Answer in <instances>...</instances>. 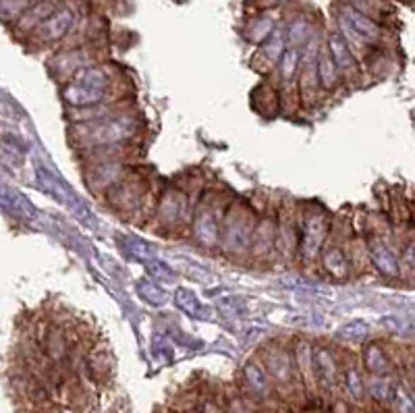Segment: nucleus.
<instances>
[{
    "label": "nucleus",
    "mask_w": 415,
    "mask_h": 413,
    "mask_svg": "<svg viewBox=\"0 0 415 413\" xmlns=\"http://www.w3.org/2000/svg\"><path fill=\"white\" fill-rule=\"evenodd\" d=\"M243 380H245L247 390L257 399H268L272 395V382H270L272 378L268 370L257 361H247L243 366Z\"/></svg>",
    "instance_id": "nucleus-12"
},
{
    "label": "nucleus",
    "mask_w": 415,
    "mask_h": 413,
    "mask_svg": "<svg viewBox=\"0 0 415 413\" xmlns=\"http://www.w3.org/2000/svg\"><path fill=\"white\" fill-rule=\"evenodd\" d=\"M392 405L397 413H415V395L405 384H394Z\"/></svg>",
    "instance_id": "nucleus-24"
},
{
    "label": "nucleus",
    "mask_w": 415,
    "mask_h": 413,
    "mask_svg": "<svg viewBox=\"0 0 415 413\" xmlns=\"http://www.w3.org/2000/svg\"><path fill=\"white\" fill-rule=\"evenodd\" d=\"M129 254L133 255V257H137V260H150L152 262V248L150 245H146L144 241H139V239H129Z\"/></svg>",
    "instance_id": "nucleus-32"
},
{
    "label": "nucleus",
    "mask_w": 415,
    "mask_h": 413,
    "mask_svg": "<svg viewBox=\"0 0 415 413\" xmlns=\"http://www.w3.org/2000/svg\"><path fill=\"white\" fill-rule=\"evenodd\" d=\"M139 295L150 303V306H164L166 303V293L164 289H160L154 281H141L137 286Z\"/></svg>",
    "instance_id": "nucleus-26"
},
{
    "label": "nucleus",
    "mask_w": 415,
    "mask_h": 413,
    "mask_svg": "<svg viewBox=\"0 0 415 413\" xmlns=\"http://www.w3.org/2000/svg\"><path fill=\"white\" fill-rule=\"evenodd\" d=\"M314 370H316V380L320 384H324L326 388H332L339 382V376H341L339 361L328 347H316L314 349Z\"/></svg>",
    "instance_id": "nucleus-11"
},
{
    "label": "nucleus",
    "mask_w": 415,
    "mask_h": 413,
    "mask_svg": "<svg viewBox=\"0 0 415 413\" xmlns=\"http://www.w3.org/2000/svg\"><path fill=\"white\" fill-rule=\"evenodd\" d=\"M341 28L343 32L347 33L353 40H359V42H376L380 37V28L361 11H357L355 6H345L341 11Z\"/></svg>",
    "instance_id": "nucleus-7"
},
{
    "label": "nucleus",
    "mask_w": 415,
    "mask_h": 413,
    "mask_svg": "<svg viewBox=\"0 0 415 413\" xmlns=\"http://www.w3.org/2000/svg\"><path fill=\"white\" fill-rule=\"evenodd\" d=\"M343 382H345V390H347V395L351 397L353 401H361L363 399V395H366V390H368V384L363 382V374H361V370L357 368V366H349L347 370H345V374H343Z\"/></svg>",
    "instance_id": "nucleus-20"
},
{
    "label": "nucleus",
    "mask_w": 415,
    "mask_h": 413,
    "mask_svg": "<svg viewBox=\"0 0 415 413\" xmlns=\"http://www.w3.org/2000/svg\"><path fill=\"white\" fill-rule=\"evenodd\" d=\"M175 301H177L179 310H183L185 314H189V316H197V312H199V303H197V297L193 295L192 291H187V289H179V291L175 293Z\"/></svg>",
    "instance_id": "nucleus-28"
},
{
    "label": "nucleus",
    "mask_w": 415,
    "mask_h": 413,
    "mask_svg": "<svg viewBox=\"0 0 415 413\" xmlns=\"http://www.w3.org/2000/svg\"><path fill=\"white\" fill-rule=\"evenodd\" d=\"M276 245L281 248L283 255H291L293 252H297L299 237H297V223H295V216L293 214L281 212V216H279V239H276Z\"/></svg>",
    "instance_id": "nucleus-18"
},
{
    "label": "nucleus",
    "mask_w": 415,
    "mask_h": 413,
    "mask_svg": "<svg viewBox=\"0 0 415 413\" xmlns=\"http://www.w3.org/2000/svg\"><path fill=\"white\" fill-rule=\"evenodd\" d=\"M287 40L291 48H299L312 40V23L308 19H295L287 30Z\"/></svg>",
    "instance_id": "nucleus-21"
},
{
    "label": "nucleus",
    "mask_w": 415,
    "mask_h": 413,
    "mask_svg": "<svg viewBox=\"0 0 415 413\" xmlns=\"http://www.w3.org/2000/svg\"><path fill=\"white\" fill-rule=\"evenodd\" d=\"M193 239L201 248H214L223 239V223L214 208L204 206L193 219Z\"/></svg>",
    "instance_id": "nucleus-8"
},
{
    "label": "nucleus",
    "mask_w": 415,
    "mask_h": 413,
    "mask_svg": "<svg viewBox=\"0 0 415 413\" xmlns=\"http://www.w3.org/2000/svg\"><path fill=\"white\" fill-rule=\"evenodd\" d=\"M256 216L245 204H233L223 221V250L228 255L252 254L254 235H256Z\"/></svg>",
    "instance_id": "nucleus-3"
},
{
    "label": "nucleus",
    "mask_w": 415,
    "mask_h": 413,
    "mask_svg": "<svg viewBox=\"0 0 415 413\" xmlns=\"http://www.w3.org/2000/svg\"><path fill=\"white\" fill-rule=\"evenodd\" d=\"M30 6H32V0H2V17L4 21H11L13 17L28 13Z\"/></svg>",
    "instance_id": "nucleus-29"
},
{
    "label": "nucleus",
    "mask_w": 415,
    "mask_h": 413,
    "mask_svg": "<svg viewBox=\"0 0 415 413\" xmlns=\"http://www.w3.org/2000/svg\"><path fill=\"white\" fill-rule=\"evenodd\" d=\"M368 255H370L372 266H374L382 277H386V279H397V277H401V262H399L397 254L390 250V245L384 243L382 239H378V237L370 239V243H368Z\"/></svg>",
    "instance_id": "nucleus-9"
},
{
    "label": "nucleus",
    "mask_w": 415,
    "mask_h": 413,
    "mask_svg": "<svg viewBox=\"0 0 415 413\" xmlns=\"http://www.w3.org/2000/svg\"><path fill=\"white\" fill-rule=\"evenodd\" d=\"M283 2H287V0H268L266 4H270V6H276V4H283Z\"/></svg>",
    "instance_id": "nucleus-34"
},
{
    "label": "nucleus",
    "mask_w": 415,
    "mask_h": 413,
    "mask_svg": "<svg viewBox=\"0 0 415 413\" xmlns=\"http://www.w3.org/2000/svg\"><path fill=\"white\" fill-rule=\"evenodd\" d=\"M285 50H287L285 48V37L279 30H274L266 42H262V54L266 57L268 63H279L281 57L285 54Z\"/></svg>",
    "instance_id": "nucleus-22"
},
{
    "label": "nucleus",
    "mask_w": 415,
    "mask_h": 413,
    "mask_svg": "<svg viewBox=\"0 0 415 413\" xmlns=\"http://www.w3.org/2000/svg\"><path fill=\"white\" fill-rule=\"evenodd\" d=\"M276 239H279V221H274L270 216L262 219L256 226L252 254L256 257H266L276 248Z\"/></svg>",
    "instance_id": "nucleus-13"
},
{
    "label": "nucleus",
    "mask_w": 415,
    "mask_h": 413,
    "mask_svg": "<svg viewBox=\"0 0 415 413\" xmlns=\"http://www.w3.org/2000/svg\"><path fill=\"white\" fill-rule=\"evenodd\" d=\"M316 73H318V83L322 90L330 92L339 86V66L334 64L330 52H320L318 63H316Z\"/></svg>",
    "instance_id": "nucleus-19"
},
{
    "label": "nucleus",
    "mask_w": 415,
    "mask_h": 413,
    "mask_svg": "<svg viewBox=\"0 0 415 413\" xmlns=\"http://www.w3.org/2000/svg\"><path fill=\"white\" fill-rule=\"evenodd\" d=\"M322 266H324V270L332 277V279H337V281H343V279H347V274H349V260H347V254H345V250L341 248V245H334V243H330V245H326L324 250H322Z\"/></svg>",
    "instance_id": "nucleus-15"
},
{
    "label": "nucleus",
    "mask_w": 415,
    "mask_h": 413,
    "mask_svg": "<svg viewBox=\"0 0 415 413\" xmlns=\"http://www.w3.org/2000/svg\"><path fill=\"white\" fill-rule=\"evenodd\" d=\"M401 277L407 279H415V239L409 241L403 250V257H401Z\"/></svg>",
    "instance_id": "nucleus-31"
},
{
    "label": "nucleus",
    "mask_w": 415,
    "mask_h": 413,
    "mask_svg": "<svg viewBox=\"0 0 415 413\" xmlns=\"http://www.w3.org/2000/svg\"><path fill=\"white\" fill-rule=\"evenodd\" d=\"M115 79L98 64H90L75 73L63 88V100L71 108H90L100 104H115Z\"/></svg>",
    "instance_id": "nucleus-2"
},
{
    "label": "nucleus",
    "mask_w": 415,
    "mask_h": 413,
    "mask_svg": "<svg viewBox=\"0 0 415 413\" xmlns=\"http://www.w3.org/2000/svg\"><path fill=\"white\" fill-rule=\"evenodd\" d=\"M264 368L279 386H291L295 378H299L293 355L279 345H272L264 351Z\"/></svg>",
    "instance_id": "nucleus-6"
},
{
    "label": "nucleus",
    "mask_w": 415,
    "mask_h": 413,
    "mask_svg": "<svg viewBox=\"0 0 415 413\" xmlns=\"http://www.w3.org/2000/svg\"><path fill=\"white\" fill-rule=\"evenodd\" d=\"M189 219V197L179 187H168L160 195L156 206V223L162 228H179Z\"/></svg>",
    "instance_id": "nucleus-5"
},
{
    "label": "nucleus",
    "mask_w": 415,
    "mask_h": 413,
    "mask_svg": "<svg viewBox=\"0 0 415 413\" xmlns=\"http://www.w3.org/2000/svg\"><path fill=\"white\" fill-rule=\"evenodd\" d=\"M139 131V119L131 115V110H121L112 117H106L94 123H77L71 127V139L88 146V148H108L123 146L135 137Z\"/></svg>",
    "instance_id": "nucleus-1"
},
{
    "label": "nucleus",
    "mask_w": 415,
    "mask_h": 413,
    "mask_svg": "<svg viewBox=\"0 0 415 413\" xmlns=\"http://www.w3.org/2000/svg\"><path fill=\"white\" fill-rule=\"evenodd\" d=\"M299 59H301V54H299L297 48H287L285 54L281 57V61H279V73H281V79H283L285 83L293 81V79L297 77Z\"/></svg>",
    "instance_id": "nucleus-23"
},
{
    "label": "nucleus",
    "mask_w": 415,
    "mask_h": 413,
    "mask_svg": "<svg viewBox=\"0 0 415 413\" xmlns=\"http://www.w3.org/2000/svg\"><path fill=\"white\" fill-rule=\"evenodd\" d=\"M368 392L376 399V401H388L392 399L394 392V384L390 382L388 376H372V380L368 382Z\"/></svg>",
    "instance_id": "nucleus-25"
},
{
    "label": "nucleus",
    "mask_w": 415,
    "mask_h": 413,
    "mask_svg": "<svg viewBox=\"0 0 415 413\" xmlns=\"http://www.w3.org/2000/svg\"><path fill=\"white\" fill-rule=\"evenodd\" d=\"M414 374H415V357H414Z\"/></svg>",
    "instance_id": "nucleus-35"
},
{
    "label": "nucleus",
    "mask_w": 415,
    "mask_h": 413,
    "mask_svg": "<svg viewBox=\"0 0 415 413\" xmlns=\"http://www.w3.org/2000/svg\"><path fill=\"white\" fill-rule=\"evenodd\" d=\"M366 335H368V322L363 320H351L339 328V337L343 341H361Z\"/></svg>",
    "instance_id": "nucleus-27"
},
{
    "label": "nucleus",
    "mask_w": 415,
    "mask_h": 413,
    "mask_svg": "<svg viewBox=\"0 0 415 413\" xmlns=\"http://www.w3.org/2000/svg\"><path fill=\"white\" fill-rule=\"evenodd\" d=\"M272 32H274V28H272V21H270L268 17H264V19H257L256 23L250 28L247 37H250V40H254V42H266V40L270 37V33Z\"/></svg>",
    "instance_id": "nucleus-30"
},
{
    "label": "nucleus",
    "mask_w": 415,
    "mask_h": 413,
    "mask_svg": "<svg viewBox=\"0 0 415 413\" xmlns=\"http://www.w3.org/2000/svg\"><path fill=\"white\" fill-rule=\"evenodd\" d=\"M326 235H328V219L316 210L305 212L299 226V252L303 255V260L312 262L322 255V250L326 248L324 245Z\"/></svg>",
    "instance_id": "nucleus-4"
},
{
    "label": "nucleus",
    "mask_w": 415,
    "mask_h": 413,
    "mask_svg": "<svg viewBox=\"0 0 415 413\" xmlns=\"http://www.w3.org/2000/svg\"><path fill=\"white\" fill-rule=\"evenodd\" d=\"M293 359H295V368L299 378L305 382L308 386H312L316 380V370H314V347L308 341H299L293 349Z\"/></svg>",
    "instance_id": "nucleus-16"
},
{
    "label": "nucleus",
    "mask_w": 415,
    "mask_h": 413,
    "mask_svg": "<svg viewBox=\"0 0 415 413\" xmlns=\"http://www.w3.org/2000/svg\"><path fill=\"white\" fill-rule=\"evenodd\" d=\"M328 52H330L334 64L339 66V71H343V73L355 71V59H353L351 48H349L347 40L341 33H330L328 35Z\"/></svg>",
    "instance_id": "nucleus-17"
},
{
    "label": "nucleus",
    "mask_w": 415,
    "mask_h": 413,
    "mask_svg": "<svg viewBox=\"0 0 415 413\" xmlns=\"http://www.w3.org/2000/svg\"><path fill=\"white\" fill-rule=\"evenodd\" d=\"M361 363H363V368H366L372 376H388V372H390V368H392L388 353H386L382 345L376 343V341L366 343V347L361 351Z\"/></svg>",
    "instance_id": "nucleus-14"
},
{
    "label": "nucleus",
    "mask_w": 415,
    "mask_h": 413,
    "mask_svg": "<svg viewBox=\"0 0 415 413\" xmlns=\"http://www.w3.org/2000/svg\"><path fill=\"white\" fill-rule=\"evenodd\" d=\"M150 274L152 277H156L160 281H164V283H170V281H175V272L166 266V264H162V262H150Z\"/></svg>",
    "instance_id": "nucleus-33"
},
{
    "label": "nucleus",
    "mask_w": 415,
    "mask_h": 413,
    "mask_svg": "<svg viewBox=\"0 0 415 413\" xmlns=\"http://www.w3.org/2000/svg\"><path fill=\"white\" fill-rule=\"evenodd\" d=\"M73 23H75L73 11L63 6V8H57V11H54V13L35 30V35H37L42 42H57V40H61V37H64L66 33L71 32Z\"/></svg>",
    "instance_id": "nucleus-10"
}]
</instances>
